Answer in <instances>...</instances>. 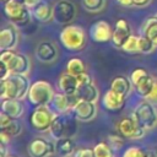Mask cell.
Returning <instances> with one entry per match:
<instances>
[{"instance_id":"cell-1","label":"cell","mask_w":157,"mask_h":157,"mask_svg":"<svg viewBox=\"0 0 157 157\" xmlns=\"http://www.w3.org/2000/svg\"><path fill=\"white\" fill-rule=\"evenodd\" d=\"M59 38L63 47L70 52H80L86 47L87 43L85 29L81 26L71 23L61 29Z\"/></svg>"},{"instance_id":"cell-2","label":"cell","mask_w":157,"mask_h":157,"mask_svg":"<svg viewBox=\"0 0 157 157\" xmlns=\"http://www.w3.org/2000/svg\"><path fill=\"white\" fill-rule=\"evenodd\" d=\"M55 90L53 85L45 80H37L31 83L27 98L28 102L34 105H49L52 104V101L55 96Z\"/></svg>"},{"instance_id":"cell-3","label":"cell","mask_w":157,"mask_h":157,"mask_svg":"<svg viewBox=\"0 0 157 157\" xmlns=\"http://www.w3.org/2000/svg\"><path fill=\"white\" fill-rule=\"evenodd\" d=\"M4 13L16 27H23L28 25L32 16L29 7L23 0H6L4 4Z\"/></svg>"},{"instance_id":"cell-4","label":"cell","mask_w":157,"mask_h":157,"mask_svg":"<svg viewBox=\"0 0 157 157\" xmlns=\"http://www.w3.org/2000/svg\"><path fill=\"white\" fill-rule=\"evenodd\" d=\"M157 105L147 99L139 102L131 112V117L147 131L157 128Z\"/></svg>"},{"instance_id":"cell-5","label":"cell","mask_w":157,"mask_h":157,"mask_svg":"<svg viewBox=\"0 0 157 157\" xmlns=\"http://www.w3.org/2000/svg\"><path fill=\"white\" fill-rule=\"evenodd\" d=\"M56 113L49 105H38L36 107L29 115V124L33 130L38 132H47L50 130L53 120Z\"/></svg>"},{"instance_id":"cell-6","label":"cell","mask_w":157,"mask_h":157,"mask_svg":"<svg viewBox=\"0 0 157 157\" xmlns=\"http://www.w3.org/2000/svg\"><path fill=\"white\" fill-rule=\"evenodd\" d=\"M0 61L5 63L9 66L11 74L28 75L29 72V59L25 54L16 53L13 50H1Z\"/></svg>"},{"instance_id":"cell-7","label":"cell","mask_w":157,"mask_h":157,"mask_svg":"<svg viewBox=\"0 0 157 157\" xmlns=\"http://www.w3.org/2000/svg\"><path fill=\"white\" fill-rule=\"evenodd\" d=\"M76 118H70L69 114H56L50 126L49 134L55 140L61 137H71L76 132Z\"/></svg>"},{"instance_id":"cell-8","label":"cell","mask_w":157,"mask_h":157,"mask_svg":"<svg viewBox=\"0 0 157 157\" xmlns=\"http://www.w3.org/2000/svg\"><path fill=\"white\" fill-rule=\"evenodd\" d=\"M76 6L70 0H58L53 6V20L58 25L67 26L76 17Z\"/></svg>"},{"instance_id":"cell-9","label":"cell","mask_w":157,"mask_h":157,"mask_svg":"<svg viewBox=\"0 0 157 157\" xmlns=\"http://www.w3.org/2000/svg\"><path fill=\"white\" fill-rule=\"evenodd\" d=\"M76 77L78 81L76 96L81 99H86V101H91V102L97 103V101L99 98V92H98V88H97L93 78L91 77V75L87 74V71H86V72H83Z\"/></svg>"},{"instance_id":"cell-10","label":"cell","mask_w":157,"mask_h":157,"mask_svg":"<svg viewBox=\"0 0 157 157\" xmlns=\"http://www.w3.org/2000/svg\"><path fill=\"white\" fill-rule=\"evenodd\" d=\"M130 80L136 90V92L141 96V97H146L153 86L155 82V77H152L145 69L142 67H136L130 72Z\"/></svg>"},{"instance_id":"cell-11","label":"cell","mask_w":157,"mask_h":157,"mask_svg":"<svg viewBox=\"0 0 157 157\" xmlns=\"http://www.w3.org/2000/svg\"><path fill=\"white\" fill-rule=\"evenodd\" d=\"M117 130L121 136L129 140H140L146 132V130L131 115L120 119L117 124Z\"/></svg>"},{"instance_id":"cell-12","label":"cell","mask_w":157,"mask_h":157,"mask_svg":"<svg viewBox=\"0 0 157 157\" xmlns=\"http://www.w3.org/2000/svg\"><path fill=\"white\" fill-rule=\"evenodd\" d=\"M27 152L29 157H52L56 152L55 142L43 137H36L28 144Z\"/></svg>"},{"instance_id":"cell-13","label":"cell","mask_w":157,"mask_h":157,"mask_svg":"<svg viewBox=\"0 0 157 157\" xmlns=\"http://www.w3.org/2000/svg\"><path fill=\"white\" fill-rule=\"evenodd\" d=\"M72 113L77 121L86 123V121H91L92 119H94L97 114V107L94 102L78 98L76 104L74 105Z\"/></svg>"},{"instance_id":"cell-14","label":"cell","mask_w":157,"mask_h":157,"mask_svg":"<svg viewBox=\"0 0 157 157\" xmlns=\"http://www.w3.org/2000/svg\"><path fill=\"white\" fill-rule=\"evenodd\" d=\"M77 99L78 97L76 94H66L63 92H58L55 93L50 105L53 107L56 114H69L70 112H72Z\"/></svg>"},{"instance_id":"cell-15","label":"cell","mask_w":157,"mask_h":157,"mask_svg":"<svg viewBox=\"0 0 157 157\" xmlns=\"http://www.w3.org/2000/svg\"><path fill=\"white\" fill-rule=\"evenodd\" d=\"M112 36H113V29L107 21L99 20L94 22L90 28V37L93 42L105 43L112 40Z\"/></svg>"},{"instance_id":"cell-16","label":"cell","mask_w":157,"mask_h":157,"mask_svg":"<svg viewBox=\"0 0 157 157\" xmlns=\"http://www.w3.org/2000/svg\"><path fill=\"white\" fill-rule=\"evenodd\" d=\"M18 44V32L16 26L7 25L0 31V49L1 50H13Z\"/></svg>"},{"instance_id":"cell-17","label":"cell","mask_w":157,"mask_h":157,"mask_svg":"<svg viewBox=\"0 0 157 157\" xmlns=\"http://www.w3.org/2000/svg\"><path fill=\"white\" fill-rule=\"evenodd\" d=\"M131 36V28L126 20L120 18L117 21L115 27L113 29V36H112V43L115 48L121 49L124 43L128 40V38Z\"/></svg>"},{"instance_id":"cell-18","label":"cell","mask_w":157,"mask_h":157,"mask_svg":"<svg viewBox=\"0 0 157 157\" xmlns=\"http://www.w3.org/2000/svg\"><path fill=\"white\" fill-rule=\"evenodd\" d=\"M101 102H102V105H103V108L105 110L118 112V110H120V109L124 108L125 102H126V97H124V96H121V94H119L115 91H113V90L109 88L103 94Z\"/></svg>"},{"instance_id":"cell-19","label":"cell","mask_w":157,"mask_h":157,"mask_svg":"<svg viewBox=\"0 0 157 157\" xmlns=\"http://www.w3.org/2000/svg\"><path fill=\"white\" fill-rule=\"evenodd\" d=\"M58 56V49L56 47L49 42V40H43L40 42L37 48H36V58L40 63H53Z\"/></svg>"},{"instance_id":"cell-20","label":"cell","mask_w":157,"mask_h":157,"mask_svg":"<svg viewBox=\"0 0 157 157\" xmlns=\"http://www.w3.org/2000/svg\"><path fill=\"white\" fill-rule=\"evenodd\" d=\"M0 131L10 135L11 137H15L22 132V124L16 118H11L7 114L2 113L0 114Z\"/></svg>"},{"instance_id":"cell-21","label":"cell","mask_w":157,"mask_h":157,"mask_svg":"<svg viewBox=\"0 0 157 157\" xmlns=\"http://www.w3.org/2000/svg\"><path fill=\"white\" fill-rule=\"evenodd\" d=\"M1 112L7 114L11 118H21L25 113V105L21 99L17 98H9L1 99Z\"/></svg>"},{"instance_id":"cell-22","label":"cell","mask_w":157,"mask_h":157,"mask_svg":"<svg viewBox=\"0 0 157 157\" xmlns=\"http://www.w3.org/2000/svg\"><path fill=\"white\" fill-rule=\"evenodd\" d=\"M77 87H78V81L76 76L66 71L60 75L58 80V88L60 92L66 93V94H76Z\"/></svg>"},{"instance_id":"cell-23","label":"cell","mask_w":157,"mask_h":157,"mask_svg":"<svg viewBox=\"0 0 157 157\" xmlns=\"http://www.w3.org/2000/svg\"><path fill=\"white\" fill-rule=\"evenodd\" d=\"M132 87H134V85H132L130 77H126V76H123V75L115 76L110 82V90L115 91L117 93H119L124 97L129 96Z\"/></svg>"},{"instance_id":"cell-24","label":"cell","mask_w":157,"mask_h":157,"mask_svg":"<svg viewBox=\"0 0 157 157\" xmlns=\"http://www.w3.org/2000/svg\"><path fill=\"white\" fill-rule=\"evenodd\" d=\"M0 98L1 99H9V98H17L18 99V90L16 86V82L10 75L7 78L0 80Z\"/></svg>"},{"instance_id":"cell-25","label":"cell","mask_w":157,"mask_h":157,"mask_svg":"<svg viewBox=\"0 0 157 157\" xmlns=\"http://www.w3.org/2000/svg\"><path fill=\"white\" fill-rule=\"evenodd\" d=\"M31 12H32V16L37 21L43 22V23H47L53 18V7L44 1H40L34 7H32Z\"/></svg>"},{"instance_id":"cell-26","label":"cell","mask_w":157,"mask_h":157,"mask_svg":"<svg viewBox=\"0 0 157 157\" xmlns=\"http://www.w3.org/2000/svg\"><path fill=\"white\" fill-rule=\"evenodd\" d=\"M55 147H56V153L60 155L61 157H70L71 155L75 153V142L71 137H61L55 141Z\"/></svg>"},{"instance_id":"cell-27","label":"cell","mask_w":157,"mask_h":157,"mask_svg":"<svg viewBox=\"0 0 157 157\" xmlns=\"http://www.w3.org/2000/svg\"><path fill=\"white\" fill-rule=\"evenodd\" d=\"M141 34L151 39L157 47V16L148 17L141 26Z\"/></svg>"},{"instance_id":"cell-28","label":"cell","mask_w":157,"mask_h":157,"mask_svg":"<svg viewBox=\"0 0 157 157\" xmlns=\"http://www.w3.org/2000/svg\"><path fill=\"white\" fill-rule=\"evenodd\" d=\"M66 72H69L74 76H78V75L86 72V65L80 58L74 56L66 63Z\"/></svg>"},{"instance_id":"cell-29","label":"cell","mask_w":157,"mask_h":157,"mask_svg":"<svg viewBox=\"0 0 157 157\" xmlns=\"http://www.w3.org/2000/svg\"><path fill=\"white\" fill-rule=\"evenodd\" d=\"M121 157H156V153L151 150L141 148L139 146H130L124 150Z\"/></svg>"},{"instance_id":"cell-30","label":"cell","mask_w":157,"mask_h":157,"mask_svg":"<svg viewBox=\"0 0 157 157\" xmlns=\"http://www.w3.org/2000/svg\"><path fill=\"white\" fill-rule=\"evenodd\" d=\"M121 50L129 54H139L140 53V36L131 34L128 40L121 47Z\"/></svg>"},{"instance_id":"cell-31","label":"cell","mask_w":157,"mask_h":157,"mask_svg":"<svg viewBox=\"0 0 157 157\" xmlns=\"http://www.w3.org/2000/svg\"><path fill=\"white\" fill-rule=\"evenodd\" d=\"M96 157H115V150L109 145V142L101 141L94 147Z\"/></svg>"},{"instance_id":"cell-32","label":"cell","mask_w":157,"mask_h":157,"mask_svg":"<svg viewBox=\"0 0 157 157\" xmlns=\"http://www.w3.org/2000/svg\"><path fill=\"white\" fill-rule=\"evenodd\" d=\"M82 6L88 12H99L105 6V0H82Z\"/></svg>"},{"instance_id":"cell-33","label":"cell","mask_w":157,"mask_h":157,"mask_svg":"<svg viewBox=\"0 0 157 157\" xmlns=\"http://www.w3.org/2000/svg\"><path fill=\"white\" fill-rule=\"evenodd\" d=\"M156 49V44L147 37L140 34V54H150Z\"/></svg>"},{"instance_id":"cell-34","label":"cell","mask_w":157,"mask_h":157,"mask_svg":"<svg viewBox=\"0 0 157 157\" xmlns=\"http://www.w3.org/2000/svg\"><path fill=\"white\" fill-rule=\"evenodd\" d=\"M124 139L125 137L121 136L120 134H110L108 136V142H109V145L114 150H120L124 146V144H125V140Z\"/></svg>"},{"instance_id":"cell-35","label":"cell","mask_w":157,"mask_h":157,"mask_svg":"<svg viewBox=\"0 0 157 157\" xmlns=\"http://www.w3.org/2000/svg\"><path fill=\"white\" fill-rule=\"evenodd\" d=\"M74 157H96L94 150L91 147H82L75 151Z\"/></svg>"},{"instance_id":"cell-36","label":"cell","mask_w":157,"mask_h":157,"mask_svg":"<svg viewBox=\"0 0 157 157\" xmlns=\"http://www.w3.org/2000/svg\"><path fill=\"white\" fill-rule=\"evenodd\" d=\"M145 99H147V101H150L151 103H153L155 105H157V77H155V82H153L152 90H151V92L145 97Z\"/></svg>"},{"instance_id":"cell-37","label":"cell","mask_w":157,"mask_h":157,"mask_svg":"<svg viewBox=\"0 0 157 157\" xmlns=\"http://www.w3.org/2000/svg\"><path fill=\"white\" fill-rule=\"evenodd\" d=\"M11 75V71L9 69V66L1 61V71H0V80H4V78H7L9 76Z\"/></svg>"},{"instance_id":"cell-38","label":"cell","mask_w":157,"mask_h":157,"mask_svg":"<svg viewBox=\"0 0 157 157\" xmlns=\"http://www.w3.org/2000/svg\"><path fill=\"white\" fill-rule=\"evenodd\" d=\"M152 0H132V6H136V7H144V6H147Z\"/></svg>"},{"instance_id":"cell-39","label":"cell","mask_w":157,"mask_h":157,"mask_svg":"<svg viewBox=\"0 0 157 157\" xmlns=\"http://www.w3.org/2000/svg\"><path fill=\"white\" fill-rule=\"evenodd\" d=\"M0 140H1V144H9L10 142V140H11V136L10 135H7V134H5V132H1L0 131Z\"/></svg>"},{"instance_id":"cell-40","label":"cell","mask_w":157,"mask_h":157,"mask_svg":"<svg viewBox=\"0 0 157 157\" xmlns=\"http://www.w3.org/2000/svg\"><path fill=\"white\" fill-rule=\"evenodd\" d=\"M25 1V4L29 7V9H32V7H34L37 4H39L42 0H23Z\"/></svg>"},{"instance_id":"cell-41","label":"cell","mask_w":157,"mask_h":157,"mask_svg":"<svg viewBox=\"0 0 157 157\" xmlns=\"http://www.w3.org/2000/svg\"><path fill=\"white\" fill-rule=\"evenodd\" d=\"M117 2L121 6H126V7H130L132 6V0H117Z\"/></svg>"},{"instance_id":"cell-42","label":"cell","mask_w":157,"mask_h":157,"mask_svg":"<svg viewBox=\"0 0 157 157\" xmlns=\"http://www.w3.org/2000/svg\"><path fill=\"white\" fill-rule=\"evenodd\" d=\"M9 155V151H6L5 144H1V157H6Z\"/></svg>"},{"instance_id":"cell-43","label":"cell","mask_w":157,"mask_h":157,"mask_svg":"<svg viewBox=\"0 0 157 157\" xmlns=\"http://www.w3.org/2000/svg\"><path fill=\"white\" fill-rule=\"evenodd\" d=\"M6 157H15V156H11V155H7Z\"/></svg>"},{"instance_id":"cell-44","label":"cell","mask_w":157,"mask_h":157,"mask_svg":"<svg viewBox=\"0 0 157 157\" xmlns=\"http://www.w3.org/2000/svg\"><path fill=\"white\" fill-rule=\"evenodd\" d=\"M156 16H157V15H156Z\"/></svg>"}]
</instances>
